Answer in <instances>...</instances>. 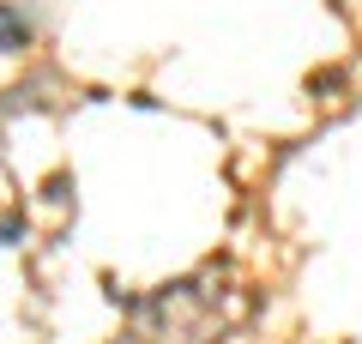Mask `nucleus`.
Returning a JSON list of instances; mask_svg holds the SVG:
<instances>
[{"label": "nucleus", "mask_w": 362, "mask_h": 344, "mask_svg": "<svg viewBox=\"0 0 362 344\" xmlns=\"http://www.w3.org/2000/svg\"><path fill=\"white\" fill-rule=\"evenodd\" d=\"M25 37H30V30H25V18H13L6 6H0V49H18Z\"/></svg>", "instance_id": "1"}]
</instances>
